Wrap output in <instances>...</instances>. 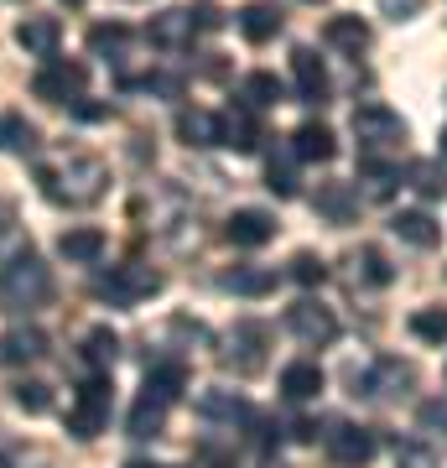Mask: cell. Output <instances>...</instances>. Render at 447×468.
I'll return each mask as SVG.
<instances>
[{
	"mask_svg": "<svg viewBox=\"0 0 447 468\" xmlns=\"http://www.w3.org/2000/svg\"><path fill=\"white\" fill-rule=\"evenodd\" d=\"M37 183H42V193H48L52 203H94L104 193V162L100 156H73L63 172L42 167Z\"/></svg>",
	"mask_w": 447,
	"mask_h": 468,
	"instance_id": "obj_1",
	"label": "cell"
},
{
	"mask_svg": "<svg viewBox=\"0 0 447 468\" xmlns=\"http://www.w3.org/2000/svg\"><path fill=\"white\" fill-rule=\"evenodd\" d=\"M0 297H5V307H16V313H27V307H42V302L52 297L48 266H42L32 250H21L16 261H5V266H0Z\"/></svg>",
	"mask_w": 447,
	"mask_h": 468,
	"instance_id": "obj_2",
	"label": "cell"
},
{
	"mask_svg": "<svg viewBox=\"0 0 447 468\" xmlns=\"http://www.w3.org/2000/svg\"><path fill=\"white\" fill-rule=\"evenodd\" d=\"M354 135H359V146L365 151H385V146H400L406 141V120L390 110V104H359L354 110Z\"/></svg>",
	"mask_w": 447,
	"mask_h": 468,
	"instance_id": "obj_3",
	"label": "cell"
},
{
	"mask_svg": "<svg viewBox=\"0 0 447 468\" xmlns=\"http://www.w3.org/2000/svg\"><path fill=\"white\" fill-rule=\"evenodd\" d=\"M83 89H89V68L68 63V58H52V63L32 79V94L37 100H48V104H73Z\"/></svg>",
	"mask_w": 447,
	"mask_h": 468,
	"instance_id": "obj_4",
	"label": "cell"
},
{
	"mask_svg": "<svg viewBox=\"0 0 447 468\" xmlns=\"http://www.w3.org/2000/svg\"><path fill=\"white\" fill-rule=\"evenodd\" d=\"M94 292H100L104 302H115V307H131V302L151 297V292H162V271H151V266H120V271H110V276H100V282H94Z\"/></svg>",
	"mask_w": 447,
	"mask_h": 468,
	"instance_id": "obj_5",
	"label": "cell"
},
{
	"mask_svg": "<svg viewBox=\"0 0 447 468\" xmlns=\"http://www.w3.org/2000/svg\"><path fill=\"white\" fill-rule=\"evenodd\" d=\"M104 427H110V380L100 375V380H89L79 390V406L68 411V432L89 442V437H100Z\"/></svg>",
	"mask_w": 447,
	"mask_h": 468,
	"instance_id": "obj_6",
	"label": "cell"
},
{
	"mask_svg": "<svg viewBox=\"0 0 447 468\" xmlns=\"http://www.w3.org/2000/svg\"><path fill=\"white\" fill-rule=\"evenodd\" d=\"M286 328H292V334L302 338V344H333V338H338V318H333L328 307H323V302H297V307H286Z\"/></svg>",
	"mask_w": 447,
	"mask_h": 468,
	"instance_id": "obj_7",
	"label": "cell"
},
{
	"mask_svg": "<svg viewBox=\"0 0 447 468\" xmlns=\"http://www.w3.org/2000/svg\"><path fill=\"white\" fill-rule=\"evenodd\" d=\"M224 239L239 245V250H261L276 239V218L265 214V208H234L229 224H224Z\"/></svg>",
	"mask_w": 447,
	"mask_h": 468,
	"instance_id": "obj_8",
	"label": "cell"
},
{
	"mask_svg": "<svg viewBox=\"0 0 447 468\" xmlns=\"http://www.w3.org/2000/svg\"><path fill=\"white\" fill-rule=\"evenodd\" d=\"M292 73H297V94L307 104H328L333 100V84H328V68L313 48H297L292 52Z\"/></svg>",
	"mask_w": 447,
	"mask_h": 468,
	"instance_id": "obj_9",
	"label": "cell"
},
{
	"mask_svg": "<svg viewBox=\"0 0 447 468\" xmlns=\"http://www.w3.org/2000/svg\"><path fill=\"white\" fill-rule=\"evenodd\" d=\"M328 452L338 468H365L369 458H375V432L369 427H338V432L328 437Z\"/></svg>",
	"mask_w": 447,
	"mask_h": 468,
	"instance_id": "obj_10",
	"label": "cell"
},
{
	"mask_svg": "<svg viewBox=\"0 0 447 468\" xmlns=\"http://www.w3.org/2000/svg\"><path fill=\"white\" fill-rule=\"evenodd\" d=\"M261 344H265V328H261V323H239V328H234V338H229V354H224V365L239 369V375H255V369L265 365Z\"/></svg>",
	"mask_w": 447,
	"mask_h": 468,
	"instance_id": "obj_11",
	"label": "cell"
},
{
	"mask_svg": "<svg viewBox=\"0 0 447 468\" xmlns=\"http://www.w3.org/2000/svg\"><path fill=\"white\" fill-rule=\"evenodd\" d=\"M286 16H282V5L276 0H250L245 11H239V32H245V42H271V37H282Z\"/></svg>",
	"mask_w": 447,
	"mask_h": 468,
	"instance_id": "obj_12",
	"label": "cell"
},
{
	"mask_svg": "<svg viewBox=\"0 0 447 468\" xmlns=\"http://www.w3.org/2000/svg\"><path fill=\"white\" fill-rule=\"evenodd\" d=\"M313 208L328 218V224H354V218H359V193L348 183H317Z\"/></svg>",
	"mask_w": 447,
	"mask_h": 468,
	"instance_id": "obj_13",
	"label": "cell"
},
{
	"mask_svg": "<svg viewBox=\"0 0 447 468\" xmlns=\"http://www.w3.org/2000/svg\"><path fill=\"white\" fill-rule=\"evenodd\" d=\"M390 229H396V239H406L416 250H437V245H442V224L431 214H421V208H400V214L390 218Z\"/></svg>",
	"mask_w": 447,
	"mask_h": 468,
	"instance_id": "obj_14",
	"label": "cell"
},
{
	"mask_svg": "<svg viewBox=\"0 0 447 468\" xmlns=\"http://www.w3.org/2000/svg\"><path fill=\"white\" fill-rule=\"evenodd\" d=\"M265 135H261V120H255V110H229V115H218V146L229 151H255Z\"/></svg>",
	"mask_w": 447,
	"mask_h": 468,
	"instance_id": "obj_15",
	"label": "cell"
},
{
	"mask_svg": "<svg viewBox=\"0 0 447 468\" xmlns=\"http://www.w3.org/2000/svg\"><path fill=\"white\" fill-rule=\"evenodd\" d=\"M166 396L162 390H156V385H146V390H141V401L131 406V421H125V427H131V437H162V427H166Z\"/></svg>",
	"mask_w": 447,
	"mask_h": 468,
	"instance_id": "obj_16",
	"label": "cell"
},
{
	"mask_svg": "<svg viewBox=\"0 0 447 468\" xmlns=\"http://www.w3.org/2000/svg\"><path fill=\"white\" fill-rule=\"evenodd\" d=\"M58 255H63V261H73V266H94V261L104 255V229H94V224L63 229V239H58Z\"/></svg>",
	"mask_w": 447,
	"mask_h": 468,
	"instance_id": "obj_17",
	"label": "cell"
},
{
	"mask_svg": "<svg viewBox=\"0 0 447 468\" xmlns=\"http://www.w3.org/2000/svg\"><path fill=\"white\" fill-rule=\"evenodd\" d=\"M292 156H302V162H333V156H338V141H333L328 125L307 120V125H297V135H292Z\"/></svg>",
	"mask_w": 447,
	"mask_h": 468,
	"instance_id": "obj_18",
	"label": "cell"
},
{
	"mask_svg": "<svg viewBox=\"0 0 447 468\" xmlns=\"http://www.w3.org/2000/svg\"><path fill=\"white\" fill-rule=\"evenodd\" d=\"M16 42L27 52H37V58H52L58 42H63V27H58V16H27L16 27Z\"/></svg>",
	"mask_w": 447,
	"mask_h": 468,
	"instance_id": "obj_19",
	"label": "cell"
},
{
	"mask_svg": "<svg viewBox=\"0 0 447 468\" xmlns=\"http://www.w3.org/2000/svg\"><path fill=\"white\" fill-rule=\"evenodd\" d=\"M48 354V334L42 328H11V334L0 338V359L5 365H32Z\"/></svg>",
	"mask_w": 447,
	"mask_h": 468,
	"instance_id": "obj_20",
	"label": "cell"
},
{
	"mask_svg": "<svg viewBox=\"0 0 447 468\" xmlns=\"http://www.w3.org/2000/svg\"><path fill=\"white\" fill-rule=\"evenodd\" d=\"M282 390H286V401H313L317 390H323V369H317L313 359L286 365V369H282Z\"/></svg>",
	"mask_w": 447,
	"mask_h": 468,
	"instance_id": "obj_21",
	"label": "cell"
},
{
	"mask_svg": "<svg viewBox=\"0 0 447 468\" xmlns=\"http://www.w3.org/2000/svg\"><path fill=\"white\" fill-rule=\"evenodd\" d=\"M177 135H183L187 146H218V115L208 110H177Z\"/></svg>",
	"mask_w": 447,
	"mask_h": 468,
	"instance_id": "obj_22",
	"label": "cell"
},
{
	"mask_svg": "<svg viewBox=\"0 0 447 468\" xmlns=\"http://www.w3.org/2000/svg\"><path fill=\"white\" fill-rule=\"evenodd\" d=\"M323 37H328V48H344V52H354V58L369 48V27L359 16H333L328 27H323Z\"/></svg>",
	"mask_w": 447,
	"mask_h": 468,
	"instance_id": "obj_23",
	"label": "cell"
},
{
	"mask_svg": "<svg viewBox=\"0 0 447 468\" xmlns=\"http://www.w3.org/2000/svg\"><path fill=\"white\" fill-rule=\"evenodd\" d=\"M0 151H11V156H32L37 151V125L27 115H0Z\"/></svg>",
	"mask_w": 447,
	"mask_h": 468,
	"instance_id": "obj_24",
	"label": "cell"
},
{
	"mask_svg": "<svg viewBox=\"0 0 447 468\" xmlns=\"http://www.w3.org/2000/svg\"><path fill=\"white\" fill-rule=\"evenodd\" d=\"M224 286L239 292V297H265V292H276V271L271 266H234L224 276Z\"/></svg>",
	"mask_w": 447,
	"mask_h": 468,
	"instance_id": "obj_25",
	"label": "cell"
},
{
	"mask_svg": "<svg viewBox=\"0 0 447 468\" xmlns=\"http://www.w3.org/2000/svg\"><path fill=\"white\" fill-rule=\"evenodd\" d=\"M151 42H156V48H187V42H193L187 11H162V16L151 21Z\"/></svg>",
	"mask_w": 447,
	"mask_h": 468,
	"instance_id": "obj_26",
	"label": "cell"
},
{
	"mask_svg": "<svg viewBox=\"0 0 447 468\" xmlns=\"http://www.w3.org/2000/svg\"><path fill=\"white\" fill-rule=\"evenodd\" d=\"M282 79H276V73H250L245 79V89H239V100L250 104V110H276V104H282Z\"/></svg>",
	"mask_w": 447,
	"mask_h": 468,
	"instance_id": "obj_27",
	"label": "cell"
},
{
	"mask_svg": "<svg viewBox=\"0 0 447 468\" xmlns=\"http://www.w3.org/2000/svg\"><path fill=\"white\" fill-rule=\"evenodd\" d=\"M406 183H411L421 198H447V167L442 162H411V167H406Z\"/></svg>",
	"mask_w": 447,
	"mask_h": 468,
	"instance_id": "obj_28",
	"label": "cell"
},
{
	"mask_svg": "<svg viewBox=\"0 0 447 468\" xmlns=\"http://www.w3.org/2000/svg\"><path fill=\"white\" fill-rule=\"evenodd\" d=\"M411 334L421 338V344H447V307H416Z\"/></svg>",
	"mask_w": 447,
	"mask_h": 468,
	"instance_id": "obj_29",
	"label": "cell"
},
{
	"mask_svg": "<svg viewBox=\"0 0 447 468\" xmlns=\"http://www.w3.org/2000/svg\"><path fill=\"white\" fill-rule=\"evenodd\" d=\"M115 354H120V338L110 334V328H94V334L83 338V359H89L94 369H110L115 365Z\"/></svg>",
	"mask_w": 447,
	"mask_h": 468,
	"instance_id": "obj_30",
	"label": "cell"
},
{
	"mask_svg": "<svg viewBox=\"0 0 447 468\" xmlns=\"http://www.w3.org/2000/svg\"><path fill=\"white\" fill-rule=\"evenodd\" d=\"M354 266H359V276H365L369 286H390V282H396V271H390L385 250H375V245H365V250L354 255Z\"/></svg>",
	"mask_w": 447,
	"mask_h": 468,
	"instance_id": "obj_31",
	"label": "cell"
},
{
	"mask_svg": "<svg viewBox=\"0 0 447 468\" xmlns=\"http://www.w3.org/2000/svg\"><path fill=\"white\" fill-rule=\"evenodd\" d=\"M198 411L203 417H218V421H234V417H245V401L234 390H208V396H198Z\"/></svg>",
	"mask_w": 447,
	"mask_h": 468,
	"instance_id": "obj_32",
	"label": "cell"
},
{
	"mask_svg": "<svg viewBox=\"0 0 447 468\" xmlns=\"http://www.w3.org/2000/svg\"><path fill=\"white\" fill-rule=\"evenodd\" d=\"M359 177H369V193H375V198H385V193L396 187L400 172H396V167H385L380 156H359Z\"/></svg>",
	"mask_w": 447,
	"mask_h": 468,
	"instance_id": "obj_33",
	"label": "cell"
},
{
	"mask_svg": "<svg viewBox=\"0 0 447 468\" xmlns=\"http://www.w3.org/2000/svg\"><path fill=\"white\" fill-rule=\"evenodd\" d=\"M292 282H297V286H323V282H328V266H323V255H313V250L292 255Z\"/></svg>",
	"mask_w": 447,
	"mask_h": 468,
	"instance_id": "obj_34",
	"label": "cell"
},
{
	"mask_svg": "<svg viewBox=\"0 0 447 468\" xmlns=\"http://www.w3.org/2000/svg\"><path fill=\"white\" fill-rule=\"evenodd\" d=\"M16 406H21V411H32V417L52 411V385H42V380H21V385H16Z\"/></svg>",
	"mask_w": 447,
	"mask_h": 468,
	"instance_id": "obj_35",
	"label": "cell"
},
{
	"mask_svg": "<svg viewBox=\"0 0 447 468\" xmlns=\"http://www.w3.org/2000/svg\"><path fill=\"white\" fill-rule=\"evenodd\" d=\"M396 468H437V452L427 442L406 437V442H396Z\"/></svg>",
	"mask_w": 447,
	"mask_h": 468,
	"instance_id": "obj_36",
	"label": "cell"
},
{
	"mask_svg": "<svg viewBox=\"0 0 447 468\" xmlns=\"http://www.w3.org/2000/svg\"><path fill=\"white\" fill-rule=\"evenodd\" d=\"M265 187H271L276 198H297V167H292V162H271V167H265Z\"/></svg>",
	"mask_w": 447,
	"mask_h": 468,
	"instance_id": "obj_37",
	"label": "cell"
},
{
	"mask_svg": "<svg viewBox=\"0 0 447 468\" xmlns=\"http://www.w3.org/2000/svg\"><path fill=\"white\" fill-rule=\"evenodd\" d=\"M125 27H120V21H100V27H94V32H89V48L94 52H120L125 48Z\"/></svg>",
	"mask_w": 447,
	"mask_h": 468,
	"instance_id": "obj_38",
	"label": "cell"
},
{
	"mask_svg": "<svg viewBox=\"0 0 447 468\" xmlns=\"http://www.w3.org/2000/svg\"><path fill=\"white\" fill-rule=\"evenodd\" d=\"M187 21H193V32H218V27H224V11H218L214 0H198V5L187 11Z\"/></svg>",
	"mask_w": 447,
	"mask_h": 468,
	"instance_id": "obj_39",
	"label": "cell"
},
{
	"mask_svg": "<svg viewBox=\"0 0 447 468\" xmlns=\"http://www.w3.org/2000/svg\"><path fill=\"white\" fill-rule=\"evenodd\" d=\"M380 11L390 21H411V16H421V0H380Z\"/></svg>",
	"mask_w": 447,
	"mask_h": 468,
	"instance_id": "obj_40",
	"label": "cell"
},
{
	"mask_svg": "<svg viewBox=\"0 0 447 468\" xmlns=\"http://www.w3.org/2000/svg\"><path fill=\"white\" fill-rule=\"evenodd\" d=\"M146 89H156V94H183V79H172V73H156V79H146Z\"/></svg>",
	"mask_w": 447,
	"mask_h": 468,
	"instance_id": "obj_41",
	"label": "cell"
},
{
	"mask_svg": "<svg viewBox=\"0 0 447 468\" xmlns=\"http://www.w3.org/2000/svg\"><path fill=\"white\" fill-rule=\"evenodd\" d=\"M421 421H427V427H447V406H442V401L421 406Z\"/></svg>",
	"mask_w": 447,
	"mask_h": 468,
	"instance_id": "obj_42",
	"label": "cell"
},
{
	"mask_svg": "<svg viewBox=\"0 0 447 468\" xmlns=\"http://www.w3.org/2000/svg\"><path fill=\"white\" fill-rule=\"evenodd\" d=\"M292 437H297V442H317V421H313V417H302L297 427H292Z\"/></svg>",
	"mask_w": 447,
	"mask_h": 468,
	"instance_id": "obj_43",
	"label": "cell"
},
{
	"mask_svg": "<svg viewBox=\"0 0 447 468\" xmlns=\"http://www.w3.org/2000/svg\"><path fill=\"white\" fill-rule=\"evenodd\" d=\"M73 110H79L83 120H104L110 115V104H73Z\"/></svg>",
	"mask_w": 447,
	"mask_h": 468,
	"instance_id": "obj_44",
	"label": "cell"
},
{
	"mask_svg": "<svg viewBox=\"0 0 447 468\" xmlns=\"http://www.w3.org/2000/svg\"><path fill=\"white\" fill-rule=\"evenodd\" d=\"M203 73H208V79H224V63H218V52H208V63H203Z\"/></svg>",
	"mask_w": 447,
	"mask_h": 468,
	"instance_id": "obj_45",
	"label": "cell"
},
{
	"mask_svg": "<svg viewBox=\"0 0 447 468\" xmlns=\"http://www.w3.org/2000/svg\"><path fill=\"white\" fill-rule=\"evenodd\" d=\"M125 468H156V463H146V458H131V463H125Z\"/></svg>",
	"mask_w": 447,
	"mask_h": 468,
	"instance_id": "obj_46",
	"label": "cell"
},
{
	"mask_svg": "<svg viewBox=\"0 0 447 468\" xmlns=\"http://www.w3.org/2000/svg\"><path fill=\"white\" fill-rule=\"evenodd\" d=\"M442 156H447V125H442Z\"/></svg>",
	"mask_w": 447,
	"mask_h": 468,
	"instance_id": "obj_47",
	"label": "cell"
},
{
	"mask_svg": "<svg viewBox=\"0 0 447 468\" xmlns=\"http://www.w3.org/2000/svg\"><path fill=\"white\" fill-rule=\"evenodd\" d=\"M0 468H11V463H5V458H0Z\"/></svg>",
	"mask_w": 447,
	"mask_h": 468,
	"instance_id": "obj_48",
	"label": "cell"
},
{
	"mask_svg": "<svg viewBox=\"0 0 447 468\" xmlns=\"http://www.w3.org/2000/svg\"><path fill=\"white\" fill-rule=\"evenodd\" d=\"M271 468H286V463H271Z\"/></svg>",
	"mask_w": 447,
	"mask_h": 468,
	"instance_id": "obj_49",
	"label": "cell"
},
{
	"mask_svg": "<svg viewBox=\"0 0 447 468\" xmlns=\"http://www.w3.org/2000/svg\"><path fill=\"white\" fill-rule=\"evenodd\" d=\"M68 5H79V0H68Z\"/></svg>",
	"mask_w": 447,
	"mask_h": 468,
	"instance_id": "obj_50",
	"label": "cell"
},
{
	"mask_svg": "<svg viewBox=\"0 0 447 468\" xmlns=\"http://www.w3.org/2000/svg\"><path fill=\"white\" fill-rule=\"evenodd\" d=\"M313 5H317V0H313Z\"/></svg>",
	"mask_w": 447,
	"mask_h": 468,
	"instance_id": "obj_51",
	"label": "cell"
}]
</instances>
